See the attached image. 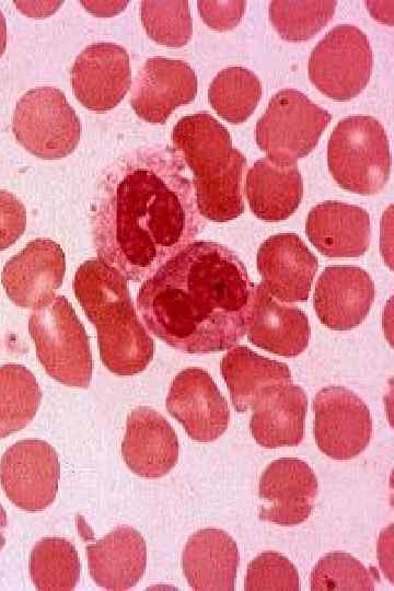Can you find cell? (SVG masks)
<instances>
[{
	"instance_id": "obj_1",
	"label": "cell",
	"mask_w": 394,
	"mask_h": 591,
	"mask_svg": "<svg viewBox=\"0 0 394 591\" xmlns=\"http://www.w3.org/2000/svg\"><path fill=\"white\" fill-rule=\"evenodd\" d=\"M202 223L181 158L143 148L116 160L101 181L93 243L99 258L127 280L144 281L190 244Z\"/></svg>"
},
{
	"instance_id": "obj_2",
	"label": "cell",
	"mask_w": 394,
	"mask_h": 591,
	"mask_svg": "<svg viewBox=\"0 0 394 591\" xmlns=\"http://www.w3.org/2000/svg\"><path fill=\"white\" fill-rule=\"evenodd\" d=\"M252 285L231 250L196 241L142 282L137 306L147 328L169 346L187 354L223 351L246 333Z\"/></svg>"
},
{
	"instance_id": "obj_3",
	"label": "cell",
	"mask_w": 394,
	"mask_h": 591,
	"mask_svg": "<svg viewBox=\"0 0 394 591\" xmlns=\"http://www.w3.org/2000/svg\"><path fill=\"white\" fill-rule=\"evenodd\" d=\"M172 143L193 172L200 216L215 222L240 217L246 159L232 147L228 129L208 113L184 116L173 128Z\"/></svg>"
},
{
	"instance_id": "obj_4",
	"label": "cell",
	"mask_w": 394,
	"mask_h": 591,
	"mask_svg": "<svg viewBox=\"0 0 394 591\" xmlns=\"http://www.w3.org/2000/svg\"><path fill=\"white\" fill-rule=\"evenodd\" d=\"M327 164L341 188L360 195L379 193L387 183L391 172L385 129L371 116L344 118L331 134Z\"/></svg>"
},
{
	"instance_id": "obj_5",
	"label": "cell",
	"mask_w": 394,
	"mask_h": 591,
	"mask_svg": "<svg viewBox=\"0 0 394 591\" xmlns=\"http://www.w3.org/2000/svg\"><path fill=\"white\" fill-rule=\"evenodd\" d=\"M28 332L37 358L51 378L68 386L90 385L92 355L89 337L63 296H56L32 311Z\"/></svg>"
},
{
	"instance_id": "obj_6",
	"label": "cell",
	"mask_w": 394,
	"mask_h": 591,
	"mask_svg": "<svg viewBox=\"0 0 394 591\" xmlns=\"http://www.w3.org/2000/svg\"><path fill=\"white\" fill-rule=\"evenodd\" d=\"M331 118L302 92L281 90L256 124L257 146L277 164H296L316 147Z\"/></svg>"
},
{
	"instance_id": "obj_7",
	"label": "cell",
	"mask_w": 394,
	"mask_h": 591,
	"mask_svg": "<svg viewBox=\"0 0 394 591\" xmlns=\"http://www.w3.org/2000/svg\"><path fill=\"white\" fill-rule=\"evenodd\" d=\"M12 130L30 153L56 160L74 151L81 124L59 89L39 86L24 93L16 103Z\"/></svg>"
},
{
	"instance_id": "obj_8",
	"label": "cell",
	"mask_w": 394,
	"mask_h": 591,
	"mask_svg": "<svg viewBox=\"0 0 394 591\" xmlns=\"http://www.w3.org/2000/svg\"><path fill=\"white\" fill-rule=\"evenodd\" d=\"M373 68L367 35L357 26L333 27L313 48L308 72L311 82L327 97L349 101L366 88Z\"/></svg>"
},
{
	"instance_id": "obj_9",
	"label": "cell",
	"mask_w": 394,
	"mask_h": 591,
	"mask_svg": "<svg viewBox=\"0 0 394 591\" xmlns=\"http://www.w3.org/2000/svg\"><path fill=\"white\" fill-rule=\"evenodd\" d=\"M60 463L55 449L44 440L15 442L0 460V484L10 501L25 511H42L58 491Z\"/></svg>"
},
{
	"instance_id": "obj_10",
	"label": "cell",
	"mask_w": 394,
	"mask_h": 591,
	"mask_svg": "<svg viewBox=\"0 0 394 591\" xmlns=\"http://www.w3.org/2000/svg\"><path fill=\"white\" fill-rule=\"evenodd\" d=\"M314 438L318 449L334 460L359 455L372 436V419L366 403L344 386H327L313 399Z\"/></svg>"
},
{
	"instance_id": "obj_11",
	"label": "cell",
	"mask_w": 394,
	"mask_h": 591,
	"mask_svg": "<svg viewBox=\"0 0 394 591\" xmlns=\"http://www.w3.org/2000/svg\"><path fill=\"white\" fill-rule=\"evenodd\" d=\"M165 406L189 438L199 442L218 439L229 426L227 399L210 374L199 368H187L176 374Z\"/></svg>"
},
{
	"instance_id": "obj_12",
	"label": "cell",
	"mask_w": 394,
	"mask_h": 591,
	"mask_svg": "<svg viewBox=\"0 0 394 591\" xmlns=\"http://www.w3.org/2000/svg\"><path fill=\"white\" fill-rule=\"evenodd\" d=\"M317 489L316 475L303 460L273 461L259 479V519L283 526L304 522L314 508Z\"/></svg>"
},
{
	"instance_id": "obj_13",
	"label": "cell",
	"mask_w": 394,
	"mask_h": 591,
	"mask_svg": "<svg viewBox=\"0 0 394 591\" xmlns=\"http://www.w3.org/2000/svg\"><path fill=\"white\" fill-rule=\"evenodd\" d=\"M127 50L113 43L84 48L71 68L76 99L88 109L103 113L116 107L127 94L130 77Z\"/></svg>"
},
{
	"instance_id": "obj_14",
	"label": "cell",
	"mask_w": 394,
	"mask_h": 591,
	"mask_svg": "<svg viewBox=\"0 0 394 591\" xmlns=\"http://www.w3.org/2000/svg\"><path fill=\"white\" fill-rule=\"evenodd\" d=\"M65 270L61 246L48 239H36L7 262L1 283L13 303L34 310L56 297Z\"/></svg>"
},
{
	"instance_id": "obj_15",
	"label": "cell",
	"mask_w": 394,
	"mask_h": 591,
	"mask_svg": "<svg viewBox=\"0 0 394 591\" xmlns=\"http://www.w3.org/2000/svg\"><path fill=\"white\" fill-rule=\"evenodd\" d=\"M197 77L183 60L152 57L136 78L130 105L144 121L164 124L172 112L195 100Z\"/></svg>"
},
{
	"instance_id": "obj_16",
	"label": "cell",
	"mask_w": 394,
	"mask_h": 591,
	"mask_svg": "<svg viewBox=\"0 0 394 591\" xmlns=\"http://www.w3.org/2000/svg\"><path fill=\"white\" fill-rule=\"evenodd\" d=\"M256 260L262 286L275 299L287 304L308 299L318 262L300 236L281 233L268 237Z\"/></svg>"
},
{
	"instance_id": "obj_17",
	"label": "cell",
	"mask_w": 394,
	"mask_h": 591,
	"mask_svg": "<svg viewBox=\"0 0 394 591\" xmlns=\"http://www.w3.org/2000/svg\"><path fill=\"white\" fill-rule=\"evenodd\" d=\"M245 325L250 343L282 357L304 351L311 335L305 313L275 299L262 283L252 285Z\"/></svg>"
},
{
	"instance_id": "obj_18",
	"label": "cell",
	"mask_w": 394,
	"mask_h": 591,
	"mask_svg": "<svg viewBox=\"0 0 394 591\" xmlns=\"http://www.w3.org/2000/svg\"><path fill=\"white\" fill-rule=\"evenodd\" d=\"M374 294V282L362 268L329 266L316 281L313 305L325 326L334 331H348L366 318Z\"/></svg>"
},
{
	"instance_id": "obj_19",
	"label": "cell",
	"mask_w": 394,
	"mask_h": 591,
	"mask_svg": "<svg viewBox=\"0 0 394 591\" xmlns=\"http://www.w3.org/2000/svg\"><path fill=\"white\" fill-rule=\"evenodd\" d=\"M178 451L177 436L160 413L140 406L128 415L121 454L131 472L147 478L162 477L176 465Z\"/></svg>"
},
{
	"instance_id": "obj_20",
	"label": "cell",
	"mask_w": 394,
	"mask_h": 591,
	"mask_svg": "<svg viewBox=\"0 0 394 591\" xmlns=\"http://www.w3.org/2000/svg\"><path fill=\"white\" fill-rule=\"evenodd\" d=\"M305 232L327 257H358L370 245V217L361 207L327 200L310 210Z\"/></svg>"
},
{
	"instance_id": "obj_21",
	"label": "cell",
	"mask_w": 394,
	"mask_h": 591,
	"mask_svg": "<svg viewBox=\"0 0 394 591\" xmlns=\"http://www.w3.org/2000/svg\"><path fill=\"white\" fill-rule=\"evenodd\" d=\"M239 564L235 541L225 531L215 528L190 535L182 556L187 582L197 591H233Z\"/></svg>"
},
{
	"instance_id": "obj_22",
	"label": "cell",
	"mask_w": 394,
	"mask_h": 591,
	"mask_svg": "<svg viewBox=\"0 0 394 591\" xmlns=\"http://www.w3.org/2000/svg\"><path fill=\"white\" fill-rule=\"evenodd\" d=\"M88 565L94 582L107 590L136 586L147 566L143 536L129 525H119L86 547Z\"/></svg>"
},
{
	"instance_id": "obj_23",
	"label": "cell",
	"mask_w": 394,
	"mask_h": 591,
	"mask_svg": "<svg viewBox=\"0 0 394 591\" xmlns=\"http://www.w3.org/2000/svg\"><path fill=\"white\" fill-rule=\"evenodd\" d=\"M306 407L304 390L292 382L269 387L252 408L253 438L268 449L298 445L304 434Z\"/></svg>"
},
{
	"instance_id": "obj_24",
	"label": "cell",
	"mask_w": 394,
	"mask_h": 591,
	"mask_svg": "<svg viewBox=\"0 0 394 591\" xmlns=\"http://www.w3.org/2000/svg\"><path fill=\"white\" fill-rule=\"evenodd\" d=\"M244 189L251 211L268 222L289 218L303 197L298 166L277 164L267 157L257 160L248 170Z\"/></svg>"
},
{
	"instance_id": "obj_25",
	"label": "cell",
	"mask_w": 394,
	"mask_h": 591,
	"mask_svg": "<svg viewBox=\"0 0 394 591\" xmlns=\"http://www.w3.org/2000/svg\"><path fill=\"white\" fill-rule=\"evenodd\" d=\"M220 370L237 412L252 409L269 387L292 382L286 363L265 358L245 346L232 347L223 356Z\"/></svg>"
},
{
	"instance_id": "obj_26",
	"label": "cell",
	"mask_w": 394,
	"mask_h": 591,
	"mask_svg": "<svg viewBox=\"0 0 394 591\" xmlns=\"http://www.w3.org/2000/svg\"><path fill=\"white\" fill-rule=\"evenodd\" d=\"M73 290L95 326L115 321L134 309L127 279L100 258H91L78 268Z\"/></svg>"
},
{
	"instance_id": "obj_27",
	"label": "cell",
	"mask_w": 394,
	"mask_h": 591,
	"mask_svg": "<svg viewBox=\"0 0 394 591\" xmlns=\"http://www.w3.org/2000/svg\"><path fill=\"white\" fill-rule=\"evenodd\" d=\"M95 327L101 360L111 372L131 375L143 371L151 362L154 343L135 308Z\"/></svg>"
},
{
	"instance_id": "obj_28",
	"label": "cell",
	"mask_w": 394,
	"mask_h": 591,
	"mask_svg": "<svg viewBox=\"0 0 394 591\" xmlns=\"http://www.w3.org/2000/svg\"><path fill=\"white\" fill-rule=\"evenodd\" d=\"M42 392L34 374L21 364L0 367V438L25 428L35 417Z\"/></svg>"
},
{
	"instance_id": "obj_29",
	"label": "cell",
	"mask_w": 394,
	"mask_h": 591,
	"mask_svg": "<svg viewBox=\"0 0 394 591\" xmlns=\"http://www.w3.org/2000/svg\"><path fill=\"white\" fill-rule=\"evenodd\" d=\"M30 576L37 590L69 591L77 586L81 565L73 544L60 537H45L30 556Z\"/></svg>"
},
{
	"instance_id": "obj_30",
	"label": "cell",
	"mask_w": 394,
	"mask_h": 591,
	"mask_svg": "<svg viewBox=\"0 0 394 591\" xmlns=\"http://www.w3.org/2000/svg\"><path fill=\"white\" fill-rule=\"evenodd\" d=\"M262 93V82L254 72L243 67H228L213 78L208 100L221 118L241 124L253 114Z\"/></svg>"
},
{
	"instance_id": "obj_31",
	"label": "cell",
	"mask_w": 394,
	"mask_h": 591,
	"mask_svg": "<svg viewBox=\"0 0 394 591\" xmlns=\"http://www.w3.org/2000/svg\"><path fill=\"white\" fill-rule=\"evenodd\" d=\"M336 5L337 1H271L269 20L283 39L302 42L326 26Z\"/></svg>"
},
{
	"instance_id": "obj_32",
	"label": "cell",
	"mask_w": 394,
	"mask_h": 591,
	"mask_svg": "<svg viewBox=\"0 0 394 591\" xmlns=\"http://www.w3.org/2000/svg\"><path fill=\"white\" fill-rule=\"evenodd\" d=\"M310 583L312 591H373L375 573L352 555L333 552L316 563Z\"/></svg>"
},
{
	"instance_id": "obj_33",
	"label": "cell",
	"mask_w": 394,
	"mask_h": 591,
	"mask_svg": "<svg viewBox=\"0 0 394 591\" xmlns=\"http://www.w3.org/2000/svg\"><path fill=\"white\" fill-rule=\"evenodd\" d=\"M140 18L148 36L158 44L182 47L192 37L193 23L187 1H142Z\"/></svg>"
},
{
	"instance_id": "obj_34",
	"label": "cell",
	"mask_w": 394,
	"mask_h": 591,
	"mask_svg": "<svg viewBox=\"0 0 394 591\" xmlns=\"http://www.w3.org/2000/svg\"><path fill=\"white\" fill-rule=\"evenodd\" d=\"M244 589L246 591H299V573L286 556L276 552H264L248 564Z\"/></svg>"
},
{
	"instance_id": "obj_35",
	"label": "cell",
	"mask_w": 394,
	"mask_h": 591,
	"mask_svg": "<svg viewBox=\"0 0 394 591\" xmlns=\"http://www.w3.org/2000/svg\"><path fill=\"white\" fill-rule=\"evenodd\" d=\"M26 210L16 196L0 190V251L13 245L24 233Z\"/></svg>"
},
{
	"instance_id": "obj_36",
	"label": "cell",
	"mask_w": 394,
	"mask_h": 591,
	"mask_svg": "<svg viewBox=\"0 0 394 591\" xmlns=\"http://www.w3.org/2000/svg\"><path fill=\"white\" fill-rule=\"evenodd\" d=\"M245 1H198L197 7L205 23L217 31L235 27L245 11Z\"/></svg>"
},
{
	"instance_id": "obj_37",
	"label": "cell",
	"mask_w": 394,
	"mask_h": 591,
	"mask_svg": "<svg viewBox=\"0 0 394 591\" xmlns=\"http://www.w3.org/2000/svg\"><path fill=\"white\" fill-rule=\"evenodd\" d=\"M84 8L97 16H113L125 9L128 1H82Z\"/></svg>"
},
{
	"instance_id": "obj_38",
	"label": "cell",
	"mask_w": 394,
	"mask_h": 591,
	"mask_svg": "<svg viewBox=\"0 0 394 591\" xmlns=\"http://www.w3.org/2000/svg\"><path fill=\"white\" fill-rule=\"evenodd\" d=\"M366 4L373 19L382 23L393 25L394 1H367Z\"/></svg>"
},
{
	"instance_id": "obj_39",
	"label": "cell",
	"mask_w": 394,
	"mask_h": 591,
	"mask_svg": "<svg viewBox=\"0 0 394 591\" xmlns=\"http://www.w3.org/2000/svg\"><path fill=\"white\" fill-rule=\"evenodd\" d=\"M7 46V24L2 12L0 11V57L3 55Z\"/></svg>"
},
{
	"instance_id": "obj_40",
	"label": "cell",
	"mask_w": 394,
	"mask_h": 591,
	"mask_svg": "<svg viewBox=\"0 0 394 591\" xmlns=\"http://www.w3.org/2000/svg\"><path fill=\"white\" fill-rule=\"evenodd\" d=\"M7 528V513L0 503V549L4 546V530Z\"/></svg>"
}]
</instances>
